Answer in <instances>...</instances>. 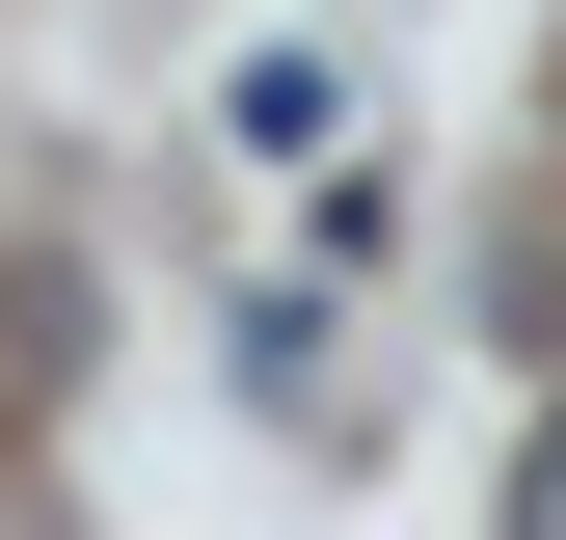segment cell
I'll use <instances>...</instances> for the list:
<instances>
[{
	"mask_svg": "<svg viewBox=\"0 0 566 540\" xmlns=\"http://www.w3.org/2000/svg\"><path fill=\"white\" fill-rule=\"evenodd\" d=\"M217 135H243L270 189H324V54H243V108H217Z\"/></svg>",
	"mask_w": 566,
	"mask_h": 540,
	"instance_id": "6da1fadb",
	"label": "cell"
},
{
	"mask_svg": "<svg viewBox=\"0 0 566 540\" xmlns=\"http://www.w3.org/2000/svg\"><path fill=\"white\" fill-rule=\"evenodd\" d=\"M513 540H566V405H539V433H513Z\"/></svg>",
	"mask_w": 566,
	"mask_h": 540,
	"instance_id": "7a4b0ae2",
	"label": "cell"
}]
</instances>
